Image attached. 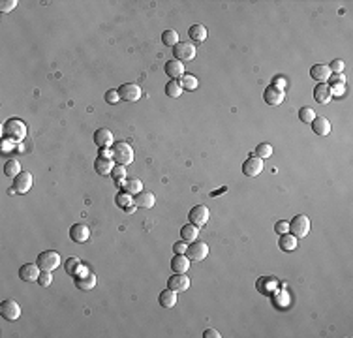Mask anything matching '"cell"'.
I'll return each mask as SVG.
<instances>
[{"label": "cell", "mask_w": 353, "mask_h": 338, "mask_svg": "<svg viewBox=\"0 0 353 338\" xmlns=\"http://www.w3.org/2000/svg\"><path fill=\"white\" fill-rule=\"evenodd\" d=\"M4 137L6 141H12V143H21L24 137H26V124L21 119H10L4 124Z\"/></svg>", "instance_id": "1"}, {"label": "cell", "mask_w": 353, "mask_h": 338, "mask_svg": "<svg viewBox=\"0 0 353 338\" xmlns=\"http://www.w3.org/2000/svg\"><path fill=\"white\" fill-rule=\"evenodd\" d=\"M113 160L119 164V166H128V164H132L134 162V148L132 145H128L126 141H117V143H113Z\"/></svg>", "instance_id": "2"}, {"label": "cell", "mask_w": 353, "mask_h": 338, "mask_svg": "<svg viewBox=\"0 0 353 338\" xmlns=\"http://www.w3.org/2000/svg\"><path fill=\"white\" fill-rule=\"evenodd\" d=\"M310 228H312V224H310V218L306 216V214H297V216L290 222V231H291V235H295L297 239L306 237V235L310 233Z\"/></svg>", "instance_id": "3"}, {"label": "cell", "mask_w": 353, "mask_h": 338, "mask_svg": "<svg viewBox=\"0 0 353 338\" xmlns=\"http://www.w3.org/2000/svg\"><path fill=\"white\" fill-rule=\"evenodd\" d=\"M61 265V255L55 250H47V252H42L38 255V267L42 271H55L57 267Z\"/></svg>", "instance_id": "4"}, {"label": "cell", "mask_w": 353, "mask_h": 338, "mask_svg": "<svg viewBox=\"0 0 353 338\" xmlns=\"http://www.w3.org/2000/svg\"><path fill=\"white\" fill-rule=\"evenodd\" d=\"M73 282H75V286L81 291H90L96 286V275H94L92 271H88V269H86V271L81 269V271L73 276Z\"/></svg>", "instance_id": "5"}, {"label": "cell", "mask_w": 353, "mask_h": 338, "mask_svg": "<svg viewBox=\"0 0 353 338\" xmlns=\"http://www.w3.org/2000/svg\"><path fill=\"white\" fill-rule=\"evenodd\" d=\"M208 255V244L203 241H197V242H192L188 248H186V257L190 259V261H203V259H207Z\"/></svg>", "instance_id": "6"}, {"label": "cell", "mask_w": 353, "mask_h": 338, "mask_svg": "<svg viewBox=\"0 0 353 338\" xmlns=\"http://www.w3.org/2000/svg\"><path fill=\"white\" fill-rule=\"evenodd\" d=\"M173 53H175V59L181 62H190L194 61L195 57V47L192 43H188V42H179L175 49H173Z\"/></svg>", "instance_id": "7"}, {"label": "cell", "mask_w": 353, "mask_h": 338, "mask_svg": "<svg viewBox=\"0 0 353 338\" xmlns=\"http://www.w3.org/2000/svg\"><path fill=\"white\" fill-rule=\"evenodd\" d=\"M0 314H2L4 319H8V321H15V319H19V316H21V306L15 301H12V299L2 301V304H0Z\"/></svg>", "instance_id": "8"}, {"label": "cell", "mask_w": 353, "mask_h": 338, "mask_svg": "<svg viewBox=\"0 0 353 338\" xmlns=\"http://www.w3.org/2000/svg\"><path fill=\"white\" fill-rule=\"evenodd\" d=\"M208 216H210V212H208V209L205 205H195L192 211H190V224H194L197 228H201V226H205L208 222Z\"/></svg>", "instance_id": "9"}, {"label": "cell", "mask_w": 353, "mask_h": 338, "mask_svg": "<svg viewBox=\"0 0 353 338\" xmlns=\"http://www.w3.org/2000/svg\"><path fill=\"white\" fill-rule=\"evenodd\" d=\"M32 188V173L30 171H21L13 179V190L17 193H26Z\"/></svg>", "instance_id": "10"}, {"label": "cell", "mask_w": 353, "mask_h": 338, "mask_svg": "<svg viewBox=\"0 0 353 338\" xmlns=\"http://www.w3.org/2000/svg\"><path fill=\"white\" fill-rule=\"evenodd\" d=\"M119 94H121V100H126V102H137L141 98V86L135 83H124L119 88Z\"/></svg>", "instance_id": "11"}, {"label": "cell", "mask_w": 353, "mask_h": 338, "mask_svg": "<svg viewBox=\"0 0 353 338\" xmlns=\"http://www.w3.org/2000/svg\"><path fill=\"white\" fill-rule=\"evenodd\" d=\"M263 171V160L259 156H250L243 164V173L246 177H257Z\"/></svg>", "instance_id": "12"}, {"label": "cell", "mask_w": 353, "mask_h": 338, "mask_svg": "<svg viewBox=\"0 0 353 338\" xmlns=\"http://www.w3.org/2000/svg\"><path fill=\"white\" fill-rule=\"evenodd\" d=\"M284 90H282L280 86H274V84H270L265 88V92H263V100L267 102L269 106H280L282 102H284Z\"/></svg>", "instance_id": "13"}, {"label": "cell", "mask_w": 353, "mask_h": 338, "mask_svg": "<svg viewBox=\"0 0 353 338\" xmlns=\"http://www.w3.org/2000/svg\"><path fill=\"white\" fill-rule=\"evenodd\" d=\"M190 284H192L190 278L186 276L184 273H175V275L167 280V288L175 291H186L190 288Z\"/></svg>", "instance_id": "14"}, {"label": "cell", "mask_w": 353, "mask_h": 338, "mask_svg": "<svg viewBox=\"0 0 353 338\" xmlns=\"http://www.w3.org/2000/svg\"><path fill=\"white\" fill-rule=\"evenodd\" d=\"M88 237H90L88 226H85V224H73L72 230H70V239H72L73 242L81 244V242L88 241Z\"/></svg>", "instance_id": "15"}, {"label": "cell", "mask_w": 353, "mask_h": 338, "mask_svg": "<svg viewBox=\"0 0 353 338\" xmlns=\"http://www.w3.org/2000/svg\"><path fill=\"white\" fill-rule=\"evenodd\" d=\"M40 267H38V263L34 265V263H26V265H23L21 269H19V278L23 280V282H38V278H40Z\"/></svg>", "instance_id": "16"}, {"label": "cell", "mask_w": 353, "mask_h": 338, "mask_svg": "<svg viewBox=\"0 0 353 338\" xmlns=\"http://www.w3.org/2000/svg\"><path fill=\"white\" fill-rule=\"evenodd\" d=\"M94 143H96L100 148H107V147L113 145V133L107 128H98L96 133H94Z\"/></svg>", "instance_id": "17"}, {"label": "cell", "mask_w": 353, "mask_h": 338, "mask_svg": "<svg viewBox=\"0 0 353 338\" xmlns=\"http://www.w3.org/2000/svg\"><path fill=\"white\" fill-rule=\"evenodd\" d=\"M312 79H316L317 83H327L331 77V70L327 64H314L312 70H310Z\"/></svg>", "instance_id": "18"}, {"label": "cell", "mask_w": 353, "mask_h": 338, "mask_svg": "<svg viewBox=\"0 0 353 338\" xmlns=\"http://www.w3.org/2000/svg\"><path fill=\"white\" fill-rule=\"evenodd\" d=\"M135 207H141V209H152L154 203H156V197L152 192H145L141 190L139 193H135V199H134Z\"/></svg>", "instance_id": "19"}, {"label": "cell", "mask_w": 353, "mask_h": 338, "mask_svg": "<svg viewBox=\"0 0 353 338\" xmlns=\"http://www.w3.org/2000/svg\"><path fill=\"white\" fill-rule=\"evenodd\" d=\"M314 98H316L317 104H329L332 92H331V86L327 83H317V86L314 88Z\"/></svg>", "instance_id": "20"}, {"label": "cell", "mask_w": 353, "mask_h": 338, "mask_svg": "<svg viewBox=\"0 0 353 338\" xmlns=\"http://www.w3.org/2000/svg\"><path fill=\"white\" fill-rule=\"evenodd\" d=\"M115 168V164H113V158H107V156H100L96 158V162H94V169H96L98 175H109L111 171Z\"/></svg>", "instance_id": "21"}, {"label": "cell", "mask_w": 353, "mask_h": 338, "mask_svg": "<svg viewBox=\"0 0 353 338\" xmlns=\"http://www.w3.org/2000/svg\"><path fill=\"white\" fill-rule=\"evenodd\" d=\"M166 73L169 75L171 79H181L184 75V64L181 61H169V62H166Z\"/></svg>", "instance_id": "22"}, {"label": "cell", "mask_w": 353, "mask_h": 338, "mask_svg": "<svg viewBox=\"0 0 353 338\" xmlns=\"http://www.w3.org/2000/svg\"><path fill=\"white\" fill-rule=\"evenodd\" d=\"M171 269L173 273H186L190 269V259L186 257V254H175V257L171 259Z\"/></svg>", "instance_id": "23"}, {"label": "cell", "mask_w": 353, "mask_h": 338, "mask_svg": "<svg viewBox=\"0 0 353 338\" xmlns=\"http://www.w3.org/2000/svg\"><path fill=\"white\" fill-rule=\"evenodd\" d=\"M312 130L316 135L319 137H323V135H327L331 132V122L325 119V117H316L314 121H312Z\"/></svg>", "instance_id": "24"}, {"label": "cell", "mask_w": 353, "mask_h": 338, "mask_svg": "<svg viewBox=\"0 0 353 338\" xmlns=\"http://www.w3.org/2000/svg\"><path fill=\"white\" fill-rule=\"evenodd\" d=\"M117 205L122 207L126 212H134L135 211V203L134 199H132V193L128 192H121L117 195Z\"/></svg>", "instance_id": "25"}, {"label": "cell", "mask_w": 353, "mask_h": 338, "mask_svg": "<svg viewBox=\"0 0 353 338\" xmlns=\"http://www.w3.org/2000/svg\"><path fill=\"white\" fill-rule=\"evenodd\" d=\"M160 304L164 306V308H173L175 304H177V291L175 290H167L162 291L160 293Z\"/></svg>", "instance_id": "26"}, {"label": "cell", "mask_w": 353, "mask_h": 338, "mask_svg": "<svg viewBox=\"0 0 353 338\" xmlns=\"http://www.w3.org/2000/svg\"><path fill=\"white\" fill-rule=\"evenodd\" d=\"M207 28L203 24H192L190 30H188V36L192 38L194 42H205L207 40Z\"/></svg>", "instance_id": "27"}, {"label": "cell", "mask_w": 353, "mask_h": 338, "mask_svg": "<svg viewBox=\"0 0 353 338\" xmlns=\"http://www.w3.org/2000/svg\"><path fill=\"white\" fill-rule=\"evenodd\" d=\"M197 235H199V228L194 224H188L181 230V237H183L184 242H194L197 239Z\"/></svg>", "instance_id": "28"}, {"label": "cell", "mask_w": 353, "mask_h": 338, "mask_svg": "<svg viewBox=\"0 0 353 338\" xmlns=\"http://www.w3.org/2000/svg\"><path fill=\"white\" fill-rule=\"evenodd\" d=\"M280 248L282 250H286V252H291L297 248V237L295 235H288V233H282L280 235Z\"/></svg>", "instance_id": "29"}, {"label": "cell", "mask_w": 353, "mask_h": 338, "mask_svg": "<svg viewBox=\"0 0 353 338\" xmlns=\"http://www.w3.org/2000/svg\"><path fill=\"white\" fill-rule=\"evenodd\" d=\"M19 173H21V164H19L17 160H8V162H6V166H4V175L15 179Z\"/></svg>", "instance_id": "30"}, {"label": "cell", "mask_w": 353, "mask_h": 338, "mask_svg": "<svg viewBox=\"0 0 353 338\" xmlns=\"http://www.w3.org/2000/svg\"><path fill=\"white\" fill-rule=\"evenodd\" d=\"M166 94L169 98H179L183 94V86L179 81H175V79H171L169 83L166 84Z\"/></svg>", "instance_id": "31"}, {"label": "cell", "mask_w": 353, "mask_h": 338, "mask_svg": "<svg viewBox=\"0 0 353 338\" xmlns=\"http://www.w3.org/2000/svg\"><path fill=\"white\" fill-rule=\"evenodd\" d=\"M162 42H164V45H167V47H175V45L179 43V32H177V30H166V32L162 34Z\"/></svg>", "instance_id": "32"}, {"label": "cell", "mask_w": 353, "mask_h": 338, "mask_svg": "<svg viewBox=\"0 0 353 338\" xmlns=\"http://www.w3.org/2000/svg\"><path fill=\"white\" fill-rule=\"evenodd\" d=\"M179 83H181V86L186 88V90H195V88H197V77H195V75H190V73H184Z\"/></svg>", "instance_id": "33"}, {"label": "cell", "mask_w": 353, "mask_h": 338, "mask_svg": "<svg viewBox=\"0 0 353 338\" xmlns=\"http://www.w3.org/2000/svg\"><path fill=\"white\" fill-rule=\"evenodd\" d=\"M299 119L303 122H306V124H312V121L316 119V113H314V109L306 106V107L299 109Z\"/></svg>", "instance_id": "34"}, {"label": "cell", "mask_w": 353, "mask_h": 338, "mask_svg": "<svg viewBox=\"0 0 353 338\" xmlns=\"http://www.w3.org/2000/svg\"><path fill=\"white\" fill-rule=\"evenodd\" d=\"M124 192L128 193H139L143 190V186H141V181H137V179H132V181H126L124 184Z\"/></svg>", "instance_id": "35"}, {"label": "cell", "mask_w": 353, "mask_h": 338, "mask_svg": "<svg viewBox=\"0 0 353 338\" xmlns=\"http://www.w3.org/2000/svg\"><path fill=\"white\" fill-rule=\"evenodd\" d=\"M254 154L259 156L261 160H263V158L272 156V147L269 145V143H259V145L256 147V152H254Z\"/></svg>", "instance_id": "36"}, {"label": "cell", "mask_w": 353, "mask_h": 338, "mask_svg": "<svg viewBox=\"0 0 353 338\" xmlns=\"http://www.w3.org/2000/svg\"><path fill=\"white\" fill-rule=\"evenodd\" d=\"M81 269H83V267H81V263L77 261V257H70V261L66 263V271H68V275H73V276H75Z\"/></svg>", "instance_id": "37"}, {"label": "cell", "mask_w": 353, "mask_h": 338, "mask_svg": "<svg viewBox=\"0 0 353 338\" xmlns=\"http://www.w3.org/2000/svg\"><path fill=\"white\" fill-rule=\"evenodd\" d=\"M51 282H53V275H51L49 271H43V273L40 275V278H38V284H40L42 288H49Z\"/></svg>", "instance_id": "38"}, {"label": "cell", "mask_w": 353, "mask_h": 338, "mask_svg": "<svg viewBox=\"0 0 353 338\" xmlns=\"http://www.w3.org/2000/svg\"><path fill=\"white\" fill-rule=\"evenodd\" d=\"M119 100H121V94H119V90L111 88V90H107V92H105V102H107V104H111V106H115V104H117Z\"/></svg>", "instance_id": "39"}, {"label": "cell", "mask_w": 353, "mask_h": 338, "mask_svg": "<svg viewBox=\"0 0 353 338\" xmlns=\"http://www.w3.org/2000/svg\"><path fill=\"white\" fill-rule=\"evenodd\" d=\"M15 6H17V0H2V2H0V12L2 13L12 12Z\"/></svg>", "instance_id": "40"}, {"label": "cell", "mask_w": 353, "mask_h": 338, "mask_svg": "<svg viewBox=\"0 0 353 338\" xmlns=\"http://www.w3.org/2000/svg\"><path fill=\"white\" fill-rule=\"evenodd\" d=\"M111 175L115 177V181H124V177H126V169H124V166H119V168H113V171H111Z\"/></svg>", "instance_id": "41"}, {"label": "cell", "mask_w": 353, "mask_h": 338, "mask_svg": "<svg viewBox=\"0 0 353 338\" xmlns=\"http://www.w3.org/2000/svg\"><path fill=\"white\" fill-rule=\"evenodd\" d=\"M329 70H331V73L334 72V73H340L342 70H344V62L340 61V59H336V61H332L329 64Z\"/></svg>", "instance_id": "42"}, {"label": "cell", "mask_w": 353, "mask_h": 338, "mask_svg": "<svg viewBox=\"0 0 353 338\" xmlns=\"http://www.w3.org/2000/svg\"><path fill=\"white\" fill-rule=\"evenodd\" d=\"M274 231H276V233H288V231H290V224H288V222H284V220H282V222H276V226H274Z\"/></svg>", "instance_id": "43"}, {"label": "cell", "mask_w": 353, "mask_h": 338, "mask_svg": "<svg viewBox=\"0 0 353 338\" xmlns=\"http://www.w3.org/2000/svg\"><path fill=\"white\" fill-rule=\"evenodd\" d=\"M186 248H188V246L184 244V241L175 242V244H173V252L175 254H186Z\"/></svg>", "instance_id": "44"}, {"label": "cell", "mask_w": 353, "mask_h": 338, "mask_svg": "<svg viewBox=\"0 0 353 338\" xmlns=\"http://www.w3.org/2000/svg\"><path fill=\"white\" fill-rule=\"evenodd\" d=\"M203 337L205 338H220V333L216 329H207L205 333H203Z\"/></svg>", "instance_id": "45"}, {"label": "cell", "mask_w": 353, "mask_h": 338, "mask_svg": "<svg viewBox=\"0 0 353 338\" xmlns=\"http://www.w3.org/2000/svg\"><path fill=\"white\" fill-rule=\"evenodd\" d=\"M278 84H282V88L286 86V79L280 77V75H278V77H274V86H278Z\"/></svg>", "instance_id": "46"}, {"label": "cell", "mask_w": 353, "mask_h": 338, "mask_svg": "<svg viewBox=\"0 0 353 338\" xmlns=\"http://www.w3.org/2000/svg\"><path fill=\"white\" fill-rule=\"evenodd\" d=\"M228 188H220V190H216V192H212V195H218V193H222V192H226Z\"/></svg>", "instance_id": "47"}]
</instances>
